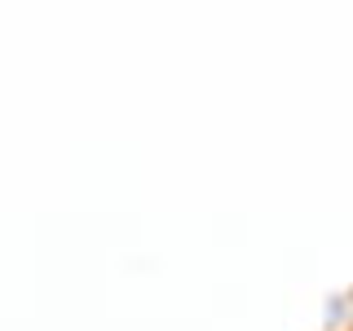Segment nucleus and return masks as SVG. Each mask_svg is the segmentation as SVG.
Returning <instances> with one entry per match:
<instances>
[]
</instances>
